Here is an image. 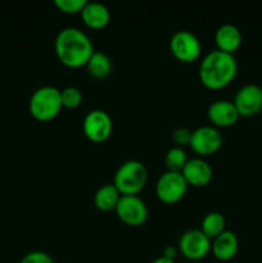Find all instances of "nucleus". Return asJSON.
<instances>
[{
	"label": "nucleus",
	"instance_id": "12",
	"mask_svg": "<svg viewBox=\"0 0 262 263\" xmlns=\"http://www.w3.org/2000/svg\"><path fill=\"white\" fill-rule=\"evenodd\" d=\"M207 115L211 122L215 123L216 126H221V127L233 126L238 121V118L240 117L234 103L229 102V100L212 102L208 107Z\"/></svg>",
	"mask_w": 262,
	"mask_h": 263
},
{
	"label": "nucleus",
	"instance_id": "26",
	"mask_svg": "<svg viewBox=\"0 0 262 263\" xmlns=\"http://www.w3.org/2000/svg\"><path fill=\"white\" fill-rule=\"evenodd\" d=\"M152 263H175L174 259H170V258H166V257H158V258L154 259Z\"/></svg>",
	"mask_w": 262,
	"mask_h": 263
},
{
	"label": "nucleus",
	"instance_id": "25",
	"mask_svg": "<svg viewBox=\"0 0 262 263\" xmlns=\"http://www.w3.org/2000/svg\"><path fill=\"white\" fill-rule=\"evenodd\" d=\"M176 249H175V247H166L163 251V257H166V258H170V259H174L175 261V257H176Z\"/></svg>",
	"mask_w": 262,
	"mask_h": 263
},
{
	"label": "nucleus",
	"instance_id": "15",
	"mask_svg": "<svg viewBox=\"0 0 262 263\" xmlns=\"http://www.w3.org/2000/svg\"><path fill=\"white\" fill-rule=\"evenodd\" d=\"M215 40L220 50L233 54L240 46L241 32L233 23H223L216 31Z\"/></svg>",
	"mask_w": 262,
	"mask_h": 263
},
{
	"label": "nucleus",
	"instance_id": "18",
	"mask_svg": "<svg viewBox=\"0 0 262 263\" xmlns=\"http://www.w3.org/2000/svg\"><path fill=\"white\" fill-rule=\"evenodd\" d=\"M85 66L89 74L95 79H104L112 71V61L104 51L100 50H94Z\"/></svg>",
	"mask_w": 262,
	"mask_h": 263
},
{
	"label": "nucleus",
	"instance_id": "14",
	"mask_svg": "<svg viewBox=\"0 0 262 263\" xmlns=\"http://www.w3.org/2000/svg\"><path fill=\"white\" fill-rule=\"evenodd\" d=\"M239 249V240L235 233L230 230H225L216 236L211 246L213 256L220 261H230L236 256Z\"/></svg>",
	"mask_w": 262,
	"mask_h": 263
},
{
	"label": "nucleus",
	"instance_id": "1",
	"mask_svg": "<svg viewBox=\"0 0 262 263\" xmlns=\"http://www.w3.org/2000/svg\"><path fill=\"white\" fill-rule=\"evenodd\" d=\"M54 49L59 61L71 68L85 66L94 53V46L89 36L76 27H67L59 31Z\"/></svg>",
	"mask_w": 262,
	"mask_h": 263
},
{
	"label": "nucleus",
	"instance_id": "20",
	"mask_svg": "<svg viewBox=\"0 0 262 263\" xmlns=\"http://www.w3.org/2000/svg\"><path fill=\"white\" fill-rule=\"evenodd\" d=\"M164 162H166V166L169 168V171L181 172L188 162L186 153H185L181 146H172L166 153Z\"/></svg>",
	"mask_w": 262,
	"mask_h": 263
},
{
	"label": "nucleus",
	"instance_id": "3",
	"mask_svg": "<svg viewBox=\"0 0 262 263\" xmlns=\"http://www.w3.org/2000/svg\"><path fill=\"white\" fill-rule=\"evenodd\" d=\"M148 180V171L140 161L130 159L118 167L113 185L121 195H136L144 189Z\"/></svg>",
	"mask_w": 262,
	"mask_h": 263
},
{
	"label": "nucleus",
	"instance_id": "5",
	"mask_svg": "<svg viewBox=\"0 0 262 263\" xmlns=\"http://www.w3.org/2000/svg\"><path fill=\"white\" fill-rule=\"evenodd\" d=\"M188 182L181 172L169 171L161 175L157 180L156 194L163 203H176L185 195Z\"/></svg>",
	"mask_w": 262,
	"mask_h": 263
},
{
	"label": "nucleus",
	"instance_id": "4",
	"mask_svg": "<svg viewBox=\"0 0 262 263\" xmlns=\"http://www.w3.org/2000/svg\"><path fill=\"white\" fill-rule=\"evenodd\" d=\"M61 90L51 85H45L32 92L28 103L30 112L36 120L49 121L58 116L62 109Z\"/></svg>",
	"mask_w": 262,
	"mask_h": 263
},
{
	"label": "nucleus",
	"instance_id": "10",
	"mask_svg": "<svg viewBox=\"0 0 262 263\" xmlns=\"http://www.w3.org/2000/svg\"><path fill=\"white\" fill-rule=\"evenodd\" d=\"M116 213L125 223L138 226L148 218V207L138 195H121Z\"/></svg>",
	"mask_w": 262,
	"mask_h": 263
},
{
	"label": "nucleus",
	"instance_id": "8",
	"mask_svg": "<svg viewBox=\"0 0 262 263\" xmlns=\"http://www.w3.org/2000/svg\"><path fill=\"white\" fill-rule=\"evenodd\" d=\"M112 118L105 110L92 109L85 116L82 122V130L87 139L95 143L107 140L112 134Z\"/></svg>",
	"mask_w": 262,
	"mask_h": 263
},
{
	"label": "nucleus",
	"instance_id": "21",
	"mask_svg": "<svg viewBox=\"0 0 262 263\" xmlns=\"http://www.w3.org/2000/svg\"><path fill=\"white\" fill-rule=\"evenodd\" d=\"M61 99L62 105L66 108H76L81 104L82 102V92L79 87L76 86H67L61 90Z\"/></svg>",
	"mask_w": 262,
	"mask_h": 263
},
{
	"label": "nucleus",
	"instance_id": "17",
	"mask_svg": "<svg viewBox=\"0 0 262 263\" xmlns=\"http://www.w3.org/2000/svg\"><path fill=\"white\" fill-rule=\"evenodd\" d=\"M121 194L113 184H105L97 190L94 195V204L100 211L116 210Z\"/></svg>",
	"mask_w": 262,
	"mask_h": 263
},
{
	"label": "nucleus",
	"instance_id": "11",
	"mask_svg": "<svg viewBox=\"0 0 262 263\" xmlns=\"http://www.w3.org/2000/svg\"><path fill=\"white\" fill-rule=\"evenodd\" d=\"M234 105L241 117H252L262 110V87L256 84H247L236 91Z\"/></svg>",
	"mask_w": 262,
	"mask_h": 263
},
{
	"label": "nucleus",
	"instance_id": "6",
	"mask_svg": "<svg viewBox=\"0 0 262 263\" xmlns=\"http://www.w3.org/2000/svg\"><path fill=\"white\" fill-rule=\"evenodd\" d=\"M170 49L175 58L181 62H194L199 58L202 45L197 36L188 30H180L172 35L170 40Z\"/></svg>",
	"mask_w": 262,
	"mask_h": 263
},
{
	"label": "nucleus",
	"instance_id": "19",
	"mask_svg": "<svg viewBox=\"0 0 262 263\" xmlns=\"http://www.w3.org/2000/svg\"><path fill=\"white\" fill-rule=\"evenodd\" d=\"M225 217L220 212H210L203 217L200 230L212 240L225 231Z\"/></svg>",
	"mask_w": 262,
	"mask_h": 263
},
{
	"label": "nucleus",
	"instance_id": "24",
	"mask_svg": "<svg viewBox=\"0 0 262 263\" xmlns=\"http://www.w3.org/2000/svg\"><path fill=\"white\" fill-rule=\"evenodd\" d=\"M192 133L193 131L188 127H179L172 133V138H174V141L177 144V146H181L185 144H190Z\"/></svg>",
	"mask_w": 262,
	"mask_h": 263
},
{
	"label": "nucleus",
	"instance_id": "22",
	"mask_svg": "<svg viewBox=\"0 0 262 263\" xmlns=\"http://www.w3.org/2000/svg\"><path fill=\"white\" fill-rule=\"evenodd\" d=\"M87 0H54V4L64 13H81Z\"/></svg>",
	"mask_w": 262,
	"mask_h": 263
},
{
	"label": "nucleus",
	"instance_id": "16",
	"mask_svg": "<svg viewBox=\"0 0 262 263\" xmlns=\"http://www.w3.org/2000/svg\"><path fill=\"white\" fill-rule=\"evenodd\" d=\"M84 22L91 28H103L109 23L110 12L103 3L87 2L81 10Z\"/></svg>",
	"mask_w": 262,
	"mask_h": 263
},
{
	"label": "nucleus",
	"instance_id": "7",
	"mask_svg": "<svg viewBox=\"0 0 262 263\" xmlns=\"http://www.w3.org/2000/svg\"><path fill=\"white\" fill-rule=\"evenodd\" d=\"M212 241L200 229L188 230L180 236L179 249L186 258L198 261L210 253Z\"/></svg>",
	"mask_w": 262,
	"mask_h": 263
},
{
	"label": "nucleus",
	"instance_id": "13",
	"mask_svg": "<svg viewBox=\"0 0 262 263\" xmlns=\"http://www.w3.org/2000/svg\"><path fill=\"white\" fill-rule=\"evenodd\" d=\"M182 176L186 180L188 185L194 186H204L212 179V168L210 164L202 158L188 159L186 164L181 171Z\"/></svg>",
	"mask_w": 262,
	"mask_h": 263
},
{
	"label": "nucleus",
	"instance_id": "2",
	"mask_svg": "<svg viewBox=\"0 0 262 263\" xmlns=\"http://www.w3.org/2000/svg\"><path fill=\"white\" fill-rule=\"evenodd\" d=\"M238 72L234 54L215 49L203 57L199 64V79L208 89H222L230 84Z\"/></svg>",
	"mask_w": 262,
	"mask_h": 263
},
{
	"label": "nucleus",
	"instance_id": "9",
	"mask_svg": "<svg viewBox=\"0 0 262 263\" xmlns=\"http://www.w3.org/2000/svg\"><path fill=\"white\" fill-rule=\"evenodd\" d=\"M222 141V135L215 126L204 125L193 131L189 145L195 153L200 156H210L221 148Z\"/></svg>",
	"mask_w": 262,
	"mask_h": 263
},
{
	"label": "nucleus",
	"instance_id": "23",
	"mask_svg": "<svg viewBox=\"0 0 262 263\" xmlns=\"http://www.w3.org/2000/svg\"><path fill=\"white\" fill-rule=\"evenodd\" d=\"M20 263H54V261L45 252L35 251L30 252L26 256H23V258L21 259Z\"/></svg>",
	"mask_w": 262,
	"mask_h": 263
}]
</instances>
